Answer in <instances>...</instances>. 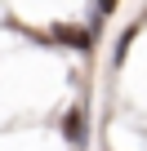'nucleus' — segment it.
I'll return each mask as SVG.
<instances>
[{"mask_svg":"<svg viewBox=\"0 0 147 151\" xmlns=\"http://www.w3.org/2000/svg\"><path fill=\"white\" fill-rule=\"evenodd\" d=\"M54 45H67V49H94V31L89 27H54V36H49Z\"/></svg>","mask_w":147,"mask_h":151,"instance_id":"1","label":"nucleus"},{"mask_svg":"<svg viewBox=\"0 0 147 151\" xmlns=\"http://www.w3.org/2000/svg\"><path fill=\"white\" fill-rule=\"evenodd\" d=\"M62 133H67L71 147H85V107H71L62 116Z\"/></svg>","mask_w":147,"mask_h":151,"instance_id":"2","label":"nucleus"},{"mask_svg":"<svg viewBox=\"0 0 147 151\" xmlns=\"http://www.w3.org/2000/svg\"><path fill=\"white\" fill-rule=\"evenodd\" d=\"M94 5H98V14L107 18V14H116V5H120V0H94Z\"/></svg>","mask_w":147,"mask_h":151,"instance_id":"3","label":"nucleus"}]
</instances>
